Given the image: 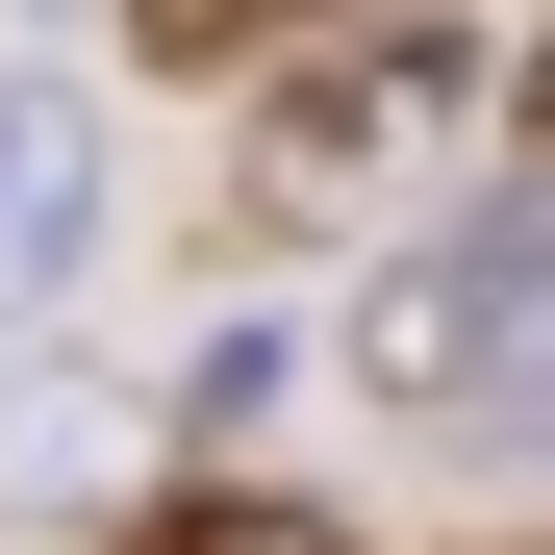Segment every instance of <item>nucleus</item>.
Returning <instances> with one entry per match:
<instances>
[{"mask_svg": "<svg viewBox=\"0 0 555 555\" xmlns=\"http://www.w3.org/2000/svg\"><path fill=\"white\" fill-rule=\"evenodd\" d=\"M555 353V203H454L328 278V404L353 429H505Z\"/></svg>", "mask_w": 555, "mask_h": 555, "instance_id": "1", "label": "nucleus"}, {"mask_svg": "<svg viewBox=\"0 0 555 555\" xmlns=\"http://www.w3.org/2000/svg\"><path fill=\"white\" fill-rule=\"evenodd\" d=\"M480 102H505V51H480V26H328V51L253 102V203H404Z\"/></svg>", "mask_w": 555, "mask_h": 555, "instance_id": "2", "label": "nucleus"}, {"mask_svg": "<svg viewBox=\"0 0 555 555\" xmlns=\"http://www.w3.org/2000/svg\"><path fill=\"white\" fill-rule=\"evenodd\" d=\"M76 278H102V102L0 76V328H51Z\"/></svg>", "mask_w": 555, "mask_h": 555, "instance_id": "3", "label": "nucleus"}, {"mask_svg": "<svg viewBox=\"0 0 555 555\" xmlns=\"http://www.w3.org/2000/svg\"><path fill=\"white\" fill-rule=\"evenodd\" d=\"M152 51H253V26H304V0H127Z\"/></svg>", "mask_w": 555, "mask_h": 555, "instance_id": "4", "label": "nucleus"}, {"mask_svg": "<svg viewBox=\"0 0 555 555\" xmlns=\"http://www.w3.org/2000/svg\"><path fill=\"white\" fill-rule=\"evenodd\" d=\"M505 152H530V203H555V51H530V76H505Z\"/></svg>", "mask_w": 555, "mask_h": 555, "instance_id": "5", "label": "nucleus"}, {"mask_svg": "<svg viewBox=\"0 0 555 555\" xmlns=\"http://www.w3.org/2000/svg\"><path fill=\"white\" fill-rule=\"evenodd\" d=\"M505 454H530V480H555V353H530V404H505Z\"/></svg>", "mask_w": 555, "mask_h": 555, "instance_id": "6", "label": "nucleus"}, {"mask_svg": "<svg viewBox=\"0 0 555 555\" xmlns=\"http://www.w3.org/2000/svg\"><path fill=\"white\" fill-rule=\"evenodd\" d=\"M177 555H328V530H177Z\"/></svg>", "mask_w": 555, "mask_h": 555, "instance_id": "7", "label": "nucleus"}]
</instances>
